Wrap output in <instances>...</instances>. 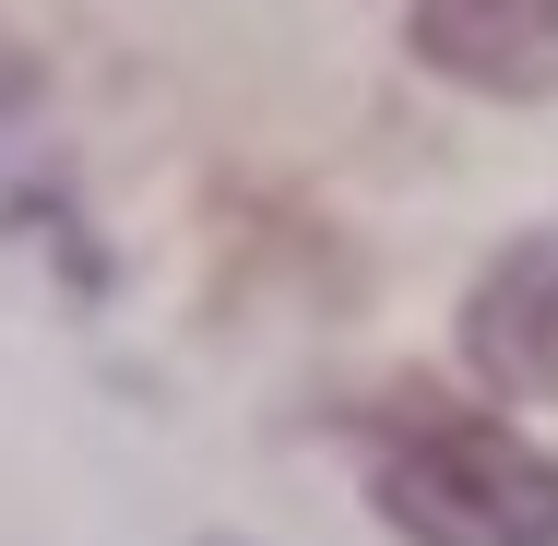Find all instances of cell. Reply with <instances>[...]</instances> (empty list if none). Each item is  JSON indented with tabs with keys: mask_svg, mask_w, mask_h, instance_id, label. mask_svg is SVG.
<instances>
[{
	"mask_svg": "<svg viewBox=\"0 0 558 546\" xmlns=\"http://www.w3.org/2000/svg\"><path fill=\"white\" fill-rule=\"evenodd\" d=\"M368 499L404 546H558V451L451 404V392H380L368 416Z\"/></svg>",
	"mask_w": 558,
	"mask_h": 546,
	"instance_id": "6da1fadb",
	"label": "cell"
},
{
	"mask_svg": "<svg viewBox=\"0 0 558 546\" xmlns=\"http://www.w3.org/2000/svg\"><path fill=\"white\" fill-rule=\"evenodd\" d=\"M404 36L475 96H558V0H404Z\"/></svg>",
	"mask_w": 558,
	"mask_h": 546,
	"instance_id": "7a4b0ae2",
	"label": "cell"
},
{
	"mask_svg": "<svg viewBox=\"0 0 558 546\" xmlns=\"http://www.w3.org/2000/svg\"><path fill=\"white\" fill-rule=\"evenodd\" d=\"M463 356L499 380V392H558V226L535 238H511L487 274H475V298H463Z\"/></svg>",
	"mask_w": 558,
	"mask_h": 546,
	"instance_id": "3957f363",
	"label": "cell"
}]
</instances>
